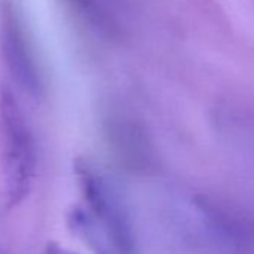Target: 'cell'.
Listing matches in <instances>:
<instances>
[{"mask_svg": "<svg viewBox=\"0 0 254 254\" xmlns=\"http://www.w3.org/2000/svg\"><path fill=\"white\" fill-rule=\"evenodd\" d=\"M0 47L11 76L29 94L39 96L42 75L21 12L12 0H0Z\"/></svg>", "mask_w": 254, "mask_h": 254, "instance_id": "2", "label": "cell"}, {"mask_svg": "<svg viewBox=\"0 0 254 254\" xmlns=\"http://www.w3.org/2000/svg\"><path fill=\"white\" fill-rule=\"evenodd\" d=\"M64 2L84 23L94 30L105 35H114L117 32L114 18L109 15L100 0H64Z\"/></svg>", "mask_w": 254, "mask_h": 254, "instance_id": "3", "label": "cell"}, {"mask_svg": "<svg viewBox=\"0 0 254 254\" xmlns=\"http://www.w3.org/2000/svg\"><path fill=\"white\" fill-rule=\"evenodd\" d=\"M0 120L8 197L11 203H17L27 194L35 174V141L21 108L9 91L2 93Z\"/></svg>", "mask_w": 254, "mask_h": 254, "instance_id": "1", "label": "cell"}]
</instances>
